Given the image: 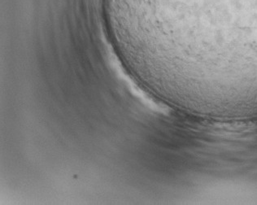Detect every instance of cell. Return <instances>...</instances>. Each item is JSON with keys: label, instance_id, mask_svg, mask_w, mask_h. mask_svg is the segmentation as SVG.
<instances>
[{"label": "cell", "instance_id": "obj_1", "mask_svg": "<svg viewBox=\"0 0 257 205\" xmlns=\"http://www.w3.org/2000/svg\"><path fill=\"white\" fill-rule=\"evenodd\" d=\"M124 69L203 120L257 107V0H100Z\"/></svg>", "mask_w": 257, "mask_h": 205}]
</instances>
